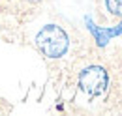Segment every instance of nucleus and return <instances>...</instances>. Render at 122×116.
<instances>
[{"mask_svg": "<svg viewBox=\"0 0 122 116\" xmlns=\"http://www.w3.org/2000/svg\"><path fill=\"white\" fill-rule=\"evenodd\" d=\"M34 45L45 58L58 60L66 56V53L70 51V36L58 24H45L38 30Z\"/></svg>", "mask_w": 122, "mask_h": 116, "instance_id": "nucleus-1", "label": "nucleus"}, {"mask_svg": "<svg viewBox=\"0 0 122 116\" xmlns=\"http://www.w3.org/2000/svg\"><path fill=\"white\" fill-rule=\"evenodd\" d=\"M77 82H79V90L88 99H96V97L103 96L109 88V73L105 68L92 64L79 71Z\"/></svg>", "mask_w": 122, "mask_h": 116, "instance_id": "nucleus-2", "label": "nucleus"}, {"mask_svg": "<svg viewBox=\"0 0 122 116\" xmlns=\"http://www.w3.org/2000/svg\"><path fill=\"white\" fill-rule=\"evenodd\" d=\"M85 23H86V28L88 32L92 34V38H94V41L98 47H107L109 41L115 38V36H122V23H118L117 26H98L94 21H92V17H85Z\"/></svg>", "mask_w": 122, "mask_h": 116, "instance_id": "nucleus-3", "label": "nucleus"}, {"mask_svg": "<svg viewBox=\"0 0 122 116\" xmlns=\"http://www.w3.org/2000/svg\"><path fill=\"white\" fill-rule=\"evenodd\" d=\"M103 2H105L107 11L113 15V17L122 19V0H103Z\"/></svg>", "mask_w": 122, "mask_h": 116, "instance_id": "nucleus-4", "label": "nucleus"}]
</instances>
